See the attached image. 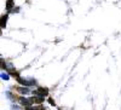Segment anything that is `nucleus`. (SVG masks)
<instances>
[{"label":"nucleus","mask_w":121,"mask_h":110,"mask_svg":"<svg viewBox=\"0 0 121 110\" xmlns=\"http://www.w3.org/2000/svg\"><path fill=\"white\" fill-rule=\"evenodd\" d=\"M18 91L21 92V93L27 94V93H29V92H30V89L28 88V86H26V87H21V88H18Z\"/></svg>","instance_id":"423d86ee"},{"label":"nucleus","mask_w":121,"mask_h":110,"mask_svg":"<svg viewBox=\"0 0 121 110\" xmlns=\"http://www.w3.org/2000/svg\"><path fill=\"white\" fill-rule=\"evenodd\" d=\"M33 101H34V103L41 104V103L44 102V97H41V96H36V97H33Z\"/></svg>","instance_id":"20e7f679"},{"label":"nucleus","mask_w":121,"mask_h":110,"mask_svg":"<svg viewBox=\"0 0 121 110\" xmlns=\"http://www.w3.org/2000/svg\"><path fill=\"white\" fill-rule=\"evenodd\" d=\"M5 8H6V11H7V12L12 11V10L15 8V3H13V0H7V3H6V6H5Z\"/></svg>","instance_id":"7ed1b4c3"},{"label":"nucleus","mask_w":121,"mask_h":110,"mask_svg":"<svg viewBox=\"0 0 121 110\" xmlns=\"http://www.w3.org/2000/svg\"><path fill=\"white\" fill-rule=\"evenodd\" d=\"M34 96H41V97H46L48 94V91H47V88H44V87H39L36 91L33 92Z\"/></svg>","instance_id":"f257e3e1"},{"label":"nucleus","mask_w":121,"mask_h":110,"mask_svg":"<svg viewBox=\"0 0 121 110\" xmlns=\"http://www.w3.org/2000/svg\"><path fill=\"white\" fill-rule=\"evenodd\" d=\"M19 103L24 106H30L34 103V101H33V98H23L22 97V98H19Z\"/></svg>","instance_id":"f03ea898"},{"label":"nucleus","mask_w":121,"mask_h":110,"mask_svg":"<svg viewBox=\"0 0 121 110\" xmlns=\"http://www.w3.org/2000/svg\"><path fill=\"white\" fill-rule=\"evenodd\" d=\"M1 77L5 79V80H7V79H9V75H7V74H1Z\"/></svg>","instance_id":"0eeeda50"},{"label":"nucleus","mask_w":121,"mask_h":110,"mask_svg":"<svg viewBox=\"0 0 121 110\" xmlns=\"http://www.w3.org/2000/svg\"><path fill=\"white\" fill-rule=\"evenodd\" d=\"M7 17H9V15L6 13V15H4L3 17H1V28L4 29L5 27H6V22H7Z\"/></svg>","instance_id":"39448f33"},{"label":"nucleus","mask_w":121,"mask_h":110,"mask_svg":"<svg viewBox=\"0 0 121 110\" xmlns=\"http://www.w3.org/2000/svg\"><path fill=\"white\" fill-rule=\"evenodd\" d=\"M48 103L51 105H55V101H52V99H48Z\"/></svg>","instance_id":"6e6552de"}]
</instances>
